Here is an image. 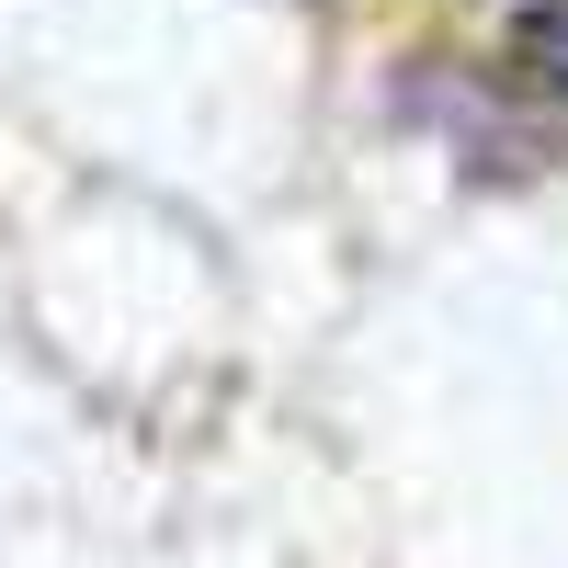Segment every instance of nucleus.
<instances>
[{
	"label": "nucleus",
	"mask_w": 568,
	"mask_h": 568,
	"mask_svg": "<svg viewBox=\"0 0 568 568\" xmlns=\"http://www.w3.org/2000/svg\"><path fill=\"white\" fill-rule=\"evenodd\" d=\"M511 58L568 103V0H524V12H511Z\"/></svg>",
	"instance_id": "nucleus-1"
}]
</instances>
